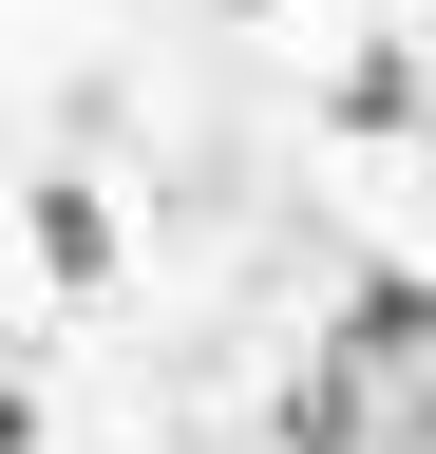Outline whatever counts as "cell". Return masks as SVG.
Wrapping results in <instances>:
<instances>
[{
    "instance_id": "cell-1",
    "label": "cell",
    "mask_w": 436,
    "mask_h": 454,
    "mask_svg": "<svg viewBox=\"0 0 436 454\" xmlns=\"http://www.w3.org/2000/svg\"><path fill=\"white\" fill-rule=\"evenodd\" d=\"M342 340H417V360H436V284H361V303H342Z\"/></svg>"
}]
</instances>
